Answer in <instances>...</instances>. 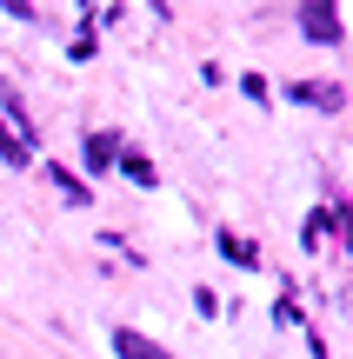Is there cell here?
Instances as JSON below:
<instances>
[{
	"label": "cell",
	"mask_w": 353,
	"mask_h": 359,
	"mask_svg": "<svg viewBox=\"0 0 353 359\" xmlns=\"http://www.w3.org/2000/svg\"><path fill=\"white\" fill-rule=\"evenodd\" d=\"M114 160H120V133H87V173L114 167Z\"/></svg>",
	"instance_id": "obj_3"
},
{
	"label": "cell",
	"mask_w": 353,
	"mask_h": 359,
	"mask_svg": "<svg viewBox=\"0 0 353 359\" xmlns=\"http://www.w3.org/2000/svg\"><path fill=\"white\" fill-rule=\"evenodd\" d=\"M53 187H60V193H67V200H87V187H80V180H74V173H60V167H53Z\"/></svg>",
	"instance_id": "obj_8"
},
{
	"label": "cell",
	"mask_w": 353,
	"mask_h": 359,
	"mask_svg": "<svg viewBox=\"0 0 353 359\" xmlns=\"http://www.w3.org/2000/svg\"><path fill=\"white\" fill-rule=\"evenodd\" d=\"M287 93H293V100H307V107H340V100H347V93L327 87V80H293Z\"/></svg>",
	"instance_id": "obj_2"
},
{
	"label": "cell",
	"mask_w": 353,
	"mask_h": 359,
	"mask_svg": "<svg viewBox=\"0 0 353 359\" xmlns=\"http://www.w3.org/2000/svg\"><path fill=\"white\" fill-rule=\"evenodd\" d=\"M120 173H127L133 187H154V160H140V154H120Z\"/></svg>",
	"instance_id": "obj_6"
},
{
	"label": "cell",
	"mask_w": 353,
	"mask_h": 359,
	"mask_svg": "<svg viewBox=\"0 0 353 359\" xmlns=\"http://www.w3.org/2000/svg\"><path fill=\"white\" fill-rule=\"evenodd\" d=\"M220 253L234 259V266H253V240H240V233H220Z\"/></svg>",
	"instance_id": "obj_7"
},
{
	"label": "cell",
	"mask_w": 353,
	"mask_h": 359,
	"mask_svg": "<svg viewBox=\"0 0 353 359\" xmlns=\"http://www.w3.org/2000/svg\"><path fill=\"white\" fill-rule=\"evenodd\" d=\"M114 353H120V359H167L154 339H140V333H133V326H120V333H114Z\"/></svg>",
	"instance_id": "obj_4"
},
{
	"label": "cell",
	"mask_w": 353,
	"mask_h": 359,
	"mask_svg": "<svg viewBox=\"0 0 353 359\" xmlns=\"http://www.w3.org/2000/svg\"><path fill=\"white\" fill-rule=\"evenodd\" d=\"M300 27H307V40H340V13L327 7V0H314V7H300Z\"/></svg>",
	"instance_id": "obj_1"
},
{
	"label": "cell",
	"mask_w": 353,
	"mask_h": 359,
	"mask_svg": "<svg viewBox=\"0 0 353 359\" xmlns=\"http://www.w3.org/2000/svg\"><path fill=\"white\" fill-rule=\"evenodd\" d=\"M0 160H7V167H34V140H20L7 120H0Z\"/></svg>",
	"instance_id": "obj_5"
}]
</instances>
